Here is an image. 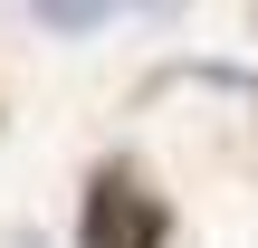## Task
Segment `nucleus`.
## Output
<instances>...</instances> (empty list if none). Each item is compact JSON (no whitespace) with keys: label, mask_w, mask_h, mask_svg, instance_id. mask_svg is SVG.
I'll return each mask as SVG.
<instances>
[{"label":"nucleus","mask_w":258,"mask_h":248,"mask_svg":"<svg viewBox=\"0 0 258 248\" xmlns=\"http://www.w3.org/2000/svg\"><path fill=\"white\" fill-rule=\"evenodd\" d=\"M172 239V210L124 172V162H105L96 182H86V210H77V248H163Z\"/></svg>","instance_id":"nucleus-1"}]
</instances>
